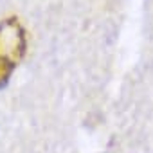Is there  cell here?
<instances>
[{
    "instance_id": "1",
    "label": "cell",
    "mask_w": 153,
    "mask_h": 153,
    "mask_svg": "<svg viewBox=\"0 0 153 153\" xmlns=\"http://www.w3.org/2000/svg\"><path fill=\"white\" fill-rule=\"evenodd\" d=\"M24 52V34L18 24L7 22L0 25V85L6 79L15 67V61Z\"/></svg>"
}]
</instances>
